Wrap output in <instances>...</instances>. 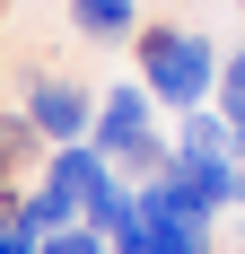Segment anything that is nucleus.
<instances>
[{"instance_id":"f257e3e1","label":"nucleus","mask_w":245,"mask_h":254,"mask_svg":"<svg viewBox=\"0 0 245 254\" xmlns=\"http://www.w3.org/2000/svg\"><path fill=\"white\" fill-rule=\"evenodd\" d=\"M131 62H140V88H149L158 114H193L219 88V44L201 26H175V18H140L131 26Z\"/></svg>"},{"instance_id":"f03ea898","label":"nucleus","mask_w":245,"mask_h":254,"mask_svg":"<svg viewBox=\"0 0 245 254\" xmlns=\"http://www.w3.org/2000/svg\"><path fill=\"white\" fill-rule=\"evenodd\" d=\"M88 149H97L122 184H158V176H167L175 140H167V123H158V105H149L140 79H105L97 123H88Z\"/></svg>"},{"instance_id":"7ed1b4c3","label":"nucleus","mask_w":245,"mask_h":254,"mask_svg":"<svg viewBox=\"0 0 245 254\" xmlns=\"http://www.w3.org/2000/svg\"><path fill=\"white\" fill-rule=\"evenodd\" d=\"M18 114L35 123L44 149H61V140H88V123H97V88L70 79V70H35V79H26V97H18Z\"/></svg>"},{"instance_id":"20e7f679","label":"nucleus","mask_w":245,"mask_h":254,"mask_svg":"<svg viewBox=\"0 0 245 254\" xmlns=\"http://www.w3.org/2000/svg\"><path fill=\"white\" fill-rule=\"evenodd\" d=\"M167 202L175 210H193V219H228L237 210V167L228 158H167Z\"/></svg>"},{"instance_id":"39448f33","label":"nucleus","mask_w":245,"mask_h":254,"mask_svg":"<svg viewBox=\"0 0 245 254\" xmlns=\"http://www.w3.org/2000/svg\"><path fill=\"white\" fill-rule=\"evenodd\" d=\"M105 176H114V167H105V158L88 149V140H61V149H44V176H35V184H53V193L88 202V193H97Z\"/></svg>"},{"instance_id":"423d86ee","label":"nucleus","mask_w":245,"mask_h":254,"mask_svg":"<svg viewBox=\"0 0 245 254\" xmlns=\"http://www.w3.org/2000/svg\"><path fill=\"white\" fill-rule=\"evenodd\" d=\"M70 26L88 44H131V26H140V0H70Z\"/></svg>"},{"instance_id":"0eeeda50","label":"nucleus","mask_w":245,"mask_h":254,"mask_svg":"<svg viewBox=\"0 0 245 254\" xmlns=\"http://www.w3.org/2000/svg\"><path fill=\"white\" fill-rule=\"evenodd\" d=\"M167 140H175V158H228V149H237V131H228L219 114H210V105L175 114V131H167Z\"/></svg>"},{"instance_id":"6e6552de","label":"nucleus","mask_w":245,"mask_h":254,"mask_svg":"<svg viewBox=\"0 0 245 254\" xmlns=\"http://www.w3.org/2000/svg\"><path fill=\"white\" fill-rule=\"evenodd\" d=\"M18 228H35V237H53V228H79V202H70V193H53V184H26Z\"/></svg>"},{"instance_id":"1a4fd4ad","label":"nucleus","mask_w":245,"mask_h":254,"mask_svg":"<svg viewBox=\"0 0 245 254\" xmlns=\"http://www.w3.org/2000/svg\"><path fill=\"white\" fill-rule=\"evenodd\" d=\"M26 158H44V140H35V123H26L18 105H0V176H18Z\"/></svg>"},{"instance_id":"9d476101","label":"nucleus","mask_w":245,"mask_h":254,"mask_svg":"<svg viewBox=\"0 0 245 254\" xmlns=\"http://www.w3.org/2000/svg\"><path fill=\"white\" fill-rule=\"evenodd\" d=\"M35 254H105V237L97 228H53V237H35Z\"/></svg>"},{"instance_id":"9b49d317","label":"nucleus","mask_w":245,"mask_h":254,"mask_svg":"<svg viewBox=\"0 0 245 254\" xmlns=\"http://www.w3.org/2000/svg\"><path fill=\"white\" fill-rule=\"evenodd\" d=\"M18 202H26V184H18V176H0V228H18Z\"/></svg>"},{"instance_id":"f8f14e48","label":"nucleus","mask_w":245,"mask_h":254,"mask_svg":"<svg viewBox=\"0 0 245 254\" xmlns=\"http://www.w3.org/2000/svg\"><path fill=\"white\" fill-rule=\"evenodd\" d=\"M0 254H35V228H0Z\"/></svg>"},{"instance_id":"ddd939ff","label":"nucleus","mask_w":245,"mask_h":254,"mask_svg":"<svg viewBox=\"0 0 245 254\" xmlns=\"http://www.w3.org/2000/svg\"><path fill=\"white\" fill-rule=\"evenodd\" d=\"M228 167H237V210H245V140L228 149Z\"/></svg>"},{"instance_id":"4468645a","label":"nucleus","mask_w":245,"mask_h":254,"mask_svg":"<svg viewBox=\"0 0 245 254\" xmlns=\"http://www.w3.org/2000/svg\"><path fill=\"white\" fill-rule=\"evenodd\" d=\"M237 254H245V228H237Z\"/></svg>"},{"instance_id":"2eb2a0df","label":"nucleus","mask_w":245,"mask_h":254,"mask_svg":"<svg viewBox=\"0 0 245 254\" xmlns=\"http://www.w3.org/2000/svg\"><path fill=\"white\" fill-rule=\"evenodd\" d=\"M237 18H245V0H237Z\"/></svg>"},{"instance_id":"dca6fc26","label":"nucleus","mask_w":245,"mask_h":254,"mask_svg":"<svg viewBox=\"0 0 245 254\" xmlns=\"http://www.w3.org/2000/svg\"><path fill=\"white\" fill-rule=\"evenodd\" d=\"M0 9H9V0H0Z\"/></svg>"}]
</instances>
